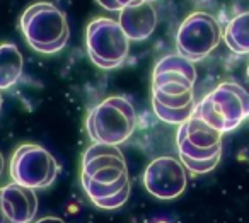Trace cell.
<instances>
[{
	"label": "cell",
	"instance_id": "1",
	"mask_svg": "<svg viewBox=\"0 0 249 223\" xmlns=\"http://www.w3.org/2000/svg\"><path fill=\"white\" fill-rule=\"evenodd\" d=\"M80 182L92 203L118 194L130 182L126 160L120 148L104 143L90 145L84 152Z\"/></svg>",
	"mask_w": 249,
	"mask_h": 223
},
{
	"label": "cell",
	"instance_id": "2",
	"mask_svg": "<svg viewBox=\"0 0 249 223\" xmlns=\"http://www.w3.org/2000/svg\"><path fill=\"white\" fill-rule=\"evenodd\" d=\"M195 82L196 69L193 62L178 53L164 56L152 72V106L173 111L195 106Z\"/></svg>",
	"mask_w": 249,
	"mask_h": 223
},
{
	"label": "cell",
	"instance_id": "3",
	"mask_svg": "<svg viewBox=\"0 0 249 223\" xmlns=\"http://www.w3.org/2000/svg\"><path fill=\"white\" fill-rule=\"evenodd\" d=\"M21 29L26 43L45 55L60 51L70 36L65 12L52 2L29 5L21 17Z\"/></svg>",
	"mask_w": 249,
	"mask_h": 223
},
{
	"label": "cell",
	"instance_id": "4",
	"mask_svg": "<svg viewBox=\"0 0 249 223\" xmlns=\"http://www.w3.org/2000/svg\"><path fill=\"white\" fill-rule=\"evenodd\" d=\"M87 133L94 143L120 145L126 141L137 126V113L128 99L120 96L101 101L89 113Z\"/></svg>",
	"mask_w": 249,
	"mask_h": 223
},
{
	"label": "cell",
	"instance_id": "5",
	"mask_svg": "<svg viewBox=\"0 0 249 223\" xmlns=\"http://www.w3.org/2000/svg\"><path fill=\"white\" fill-rule=\"evenodd\" d=\"M195 113L220 133H227L249 116V94L239 84L222 82L196 104Z\"/></svg>",
	"mask_w": 249,
	"mask_h": 223
},
{
	"label": "cell",
	"instance_id": "6",
	"mask_svg": "<svg viewBox=\"0 0 249 223\" xmlns=\"http://www.w3.org/2000/svg\"><path fill=\"white\" fill-rule=\"evenodd\" d=\"M86 46L94 65L103 70L118 69L126 60L130 39L114 19H94L86 31Z\"/></svg>",
	"mask_w": 249,
	"mask_h": 223
},
{
	"label": "cell",
	"instance_id": "7",
	"mask_svg": "<svg viewBox=\"0 0 249 223\" xmlns=\"http://www.w3.org/2000/svg\"><path fill=\"white\" fill-rule=\"evenodd\" d=\"M220 24L207 12H193L179 24L176 33L178 55L190 62L207 58L222 39Z\"/></svg>",
	"mask_w": 249,
	"mask_h": 223
},
{
	"label": "cell",
	"instance_id": "8",
	"mask_svg": "<svg viewBox=\"0 0 249 223\" xmlns=\"http://www.w3.org/2000/svg\"><path fill=\"white\" fill-rule=\"evenodd\" d=\"M58 175V164L46 148L24 143L14 152L11 160V177L16 184L29 189H43L53 184Z\"/></svg>",
	"mask_w": 249,
	"mask_h": 223
},
{
	"label": "cell",
	"instance_id": "9",
	"mask_svg": "<svg viewBox=\"0 0 249 223\" xmlns=\"http://www.w3.org/2000/svg\"><path fill=\"white\" fill-rule=\"evenodd\" d=\"M188 175L183 162L171 155L157 157L147 165L143 186L157 199H174L186 189Z\"/></svg>",
	"mask_w": 249,
	"mask_h": 223
},
{
	"label": "cell",
	"instance_id": "10",
	"mask_svg": "<svg viewBox=\"0 0 249 223\" xmlns=\"http://www.w3.org/2000/svg\"><path fill=\"white\" fill-rule=\"evenodd\" d=\"M38 211V196L35 189L21 184L0 188V223H31Z\"/></svg>",
	"mask_w": 249,
	"mask_h": 223
},
{
	"label": "cell",
	"instance_id": "11",
	"mask_svg": "<svg viewBox=\"0 0 249 223\" xmlns=\"http://www.w3.org/2000/svg\"><path fill=\"white\" fill-rule=\"evenodd\" d=\"M118 22L130 41H143L156 31L157 12L150 2H137L121 9Z\"/></svg>",
	"mask_w": 249,
	"mask_h": 223
},
{
	"label": "cell",
	"instance_id": "12",
	"mask_svg": "<svg viewBox=\"0 0 249 223\" xmlns=\"http://www.w3.org/2000/svg\"><path fill=\"white\" fill-rule=\"evenodd\" d=\"M24 60L19 48L11 43L0 45V90L11 89L22 75Z\"/></svg>",
	"mask_w": 249,
	"mask_h": 223
},
{
	"label": "cell",
	"instance_id": "13",
	"mask_svg": "<svg viewBox=\"0 0 249 223\" xmlns=\"http://www.w3.org/2000/svg\"><path fill=\"white\" fill-rule=\"evenodd\" d=\"M224 41L237 55L249 53V11L231 19L224 31Z\"/></svg>",
	"mask_w": 249,
	"mask_h": 223
},
{
	"label": "cell",
	"instance_id": "14",
	"mask_svg": "<svg viewBox=\"0 0 249 223\" xmlns=\"http://www.w3.org/2000/svg\"><path fill=\"white\" fill-rule=\"evenodd\" d=\"M128 196H130V182L124 186V188L121 189L118 194L111 196V198H106V199H101V201L94 203V205H96L97 208H101V209H116V208H120V206H123L124 203H126Z\"/></svg>",
	"mask_w": 249,
	"mask_h": 223
},
{
	"label": "cell",
	"instance_id": "15",
	"mask_svg": "<svg viewBox=\"0 0 249 223\" xmlns=\"http://www.w3.org/2000/svg\"><path fill=\"white\" fill-rule=\"evenodd\" d=\"M137 2H149V0H97V4H99L101 7H104L106 11H111V12H120L123 7L137 4Z\"/></svg>",
	"mask_w": 249,
	"mask_h": 223
},
{
	"label": "cell",
	"instance_id": "16",
	"mask_svg": "<svg viewBox=\"0 0 249 223\" xmlns=\"http://www.w3.org/2000/svg\"><path fill=\"white\" fill-rule=\"evenodd\" d=\"M35 223H65L62 218H56V216H45V218H39Z\"/></svg>",
	"mask_w": 249,
	"mask_h": 223
},
{
	"label": "cell",
	"instance_id": "17",
	"mask_svg": "<svg viewBox=\"0 0 249 223\" xmlns=\"http://www.w3.org/2000/svg\"><path fill=\"white\" fill-rule=\"evenodd\" d=\"M4 165H5L4 155H2V152H0V175H2V172H4Z\"/></svg>",
	"mask_w": 249,
	"mask_h": 223
},
{
	"label": "cell",
	"instance_id": "18",
	"mask_svg": "<svg viewBox=\"0 0 249 223\" xmlns=\"http://www.w3.org/2000/svg\"><path fill=\"white\" fill-rule=\"evenodd\" d=\"M0 109H2V96H0Z\"/></svg>",
	"mask_w": 249,
	"mask_h": 223
},
{
	"label": "cell",
	"instance_id": "19",
	"mask_svg": "<svg viewBox=\"0 0 249 223\" xmlns=\"http://www.w3.org/2000/svg\"><path fill=\"white\" fill-rule=\"evenodd\" d=\"M149 2H150V4H152V2H156V0H149Z\"/></svg>",
	"mask_w": 249,
	"mask_h": 223
},
{
	"label": "cell",
	"instance_id": "20",
	"mask_svg": "<svg viewBox=\"0 0 249 223\" xmlns=\"http://www.w3.org/2000/svg\"><path fill=\"white\" fill-rule=\"evenodd\" d=\"M248 77H249V65H248Z\"/></svg>",
	"mask_w": 249,
	"mask_h": 223
}]
</instances>
